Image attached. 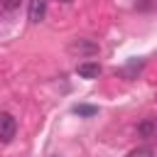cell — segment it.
<instances>
[{
	"instance_id": "obj_1",
	"label": "cell",
	"mask_w": 157,
	"mask_h": 157,
	"mask_svg": "<svg viewBox=\"0 0 157 157\" xmlns=\"http://www.w3.org/2000/svg\"><path fill=\"white\" fill-rule=\"evenodd\" d=\"M17 132V120L10 113H0V142H10Z\"/></svg>"
},
{
	"instance_id": "obj_2",
	"label": "cell",
	"mask_w": 157,
	"mask_h": 157,
	"mask_svg": "<svg viewBox=\"0 0 157 157\" xmlns=\"http://www.w3.org/2000/svg\"><path fill=\"white\" fill-rule=\"evenodd\" d=\"M29 22H42L44 15H47V0H29Z\"/></svg>"
},
{
	"instance_id": "obj_3",
	"label": "cell",
	"mask_w": 157,
	"mask_h": 157,
	"mask_svg": "<svg viewBox=\"0 0 157 157\" xmlns=\"http://www.w3.org/2000/svg\"><path fill=\"white\" fill-rule=\"evenodd\" d=\"M76 74H78L81 78H98L101 64H96V61H81V64L76 66Z\"/></svg>"
},
{
	"instance_id": "obj_4",
	"label": "cell",
	"mask_w": 157,
	"mask_h": 157,
	"mask_svg": "<svg viewBox=\"0 0 157 157\" xmlns=\"http://www.w3.org/2000/svg\"><path fill=\"white\" fill-rule=\"evenodd\" d=\"M69 52H83V54H96L98 47L93 42H86V39H78V42H71L69 44Z\"/></svg>"
},
{
	"instance_id": "obj_5",
	"label": "cell",
	"mask_w": 157,
	"mask_h": 157,
	"mask_svg": "<svg viewBox=\"0 0 157 157\" xmlns=\"http://www.w3.org/2000/svg\"><path fill=\"white\" fill-rule=\"evenodd\" d=\"M137 132H140L142 137H150V135L157 132V123H155V120H145V123L137 125Z\"/></svg>"
},
{
	"instance_id": "obj_6",
	"label": "cell",
	"mask_w": 157,
	"mask_h": 157,
	"mask_svg": "<svg viewBox=\"0 0 157 157\" xmlns=\"http://www.w3.org/2000/svg\"><path fill=\"white\" fill-rule=\"evenodd\" d=\"M74 113H78V115H96L98 108L96 105H74Z\"/></svg>"
},
{
	"instance_id": "obj_7",
	"label": "cell",
	"mask_w": 157,
	"mask_h": 157,
	"mask_svg": "<svg viewBox=\"0 0 157 157\" xmlns=\"http://www.w3.org/2000/svg\"><path fill=\"white\" fill-rule=\"evenodd\" d=\"M0 5H2L5 10H17V7H20V0H0Z\"/></svg>"
},
{
	"instance_id": "obj_8",
	"label": "cell",
	"mask_w": 157,
	"mask_h": 157,
	"mask_svg": "<svg viewBox=\"0 0 157 157\" xmlns=\"http://www.w3.org/2000/svg\"><path fill=\"white\" fill-rule=\"evenodd\" d=\"M61 2H69V0H61Z\"/></svg>"
}]
</instances>
